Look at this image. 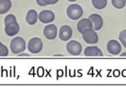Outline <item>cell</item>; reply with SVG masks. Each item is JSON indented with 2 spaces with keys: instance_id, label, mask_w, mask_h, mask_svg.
I'll return each instance as SVG.
<instances>
[{
  "instance_id": "obj_1",
  "label": "cell",
  "mask_w": 126,
  "mask_h": 98,
  "mask_svg": "<svg viewBox=\"0 0 126 98\" xmlns=\"http://www.w3.org/2000/svg\"><path fill=\"white\" fill-rule=\"evenodd\" d=\"M11 50L14 54L18 55L19 53H23L26 49L25 41L21 37H16L14 38L10 44Z\"/></svg>"
},
{
  "instance_id": "obj_2",
  "label": "cell",
  "mask_w": 126,
  "mask_h": 98,
  "mask_svg": "<svg viewBox=\"0 0 126 98\" xmlns=\"http://www.w3.org/2000/svg\"><path fill=\"white\" fill-rule=\"evenodd\" d=\"M66 14L71 20H78L83 15V10L80 5L77 4H73L68 7Z\"/></svg>"
},
{
  "instance_id": "obj_3",
  "label": "cell",
  "mask_w": 126,
  "mask_h": 98,
  "mask_svg": "<svg viewBox=\"0 0 126 98\" xmlns=\"http://www.w3.org/2000/svg\"><path fill=\"white\" fill-rule=\"evenodd\" d=\"M84 41L88 44H96L98 42L99 38L93 28H86L82 33Z\"/></svg>"
},
{
  "instance_id": "obj_4",
  "label": "cell",
  "mask_w": 126,
  "mask_h": 98,
  "mask_svg": "<svg viewBox=\"0 0 126 98\" xmlns=\"http://www.w3.org/2000/svg\"><path fill=\"white\" fill-rule=\"evenodd\" d=\"M43 47V44L39 38H31L28 44V50L33 54H37L41 52Z\"/></svg>"
},
{
  "instance_id": "obj_5",
  "label": "cell",
  "mask_w": 126,
  "mask_h": 98,
  "mask_svg": "<svg viewBox=\"0 0 126 98\" xmlns=\"http://www.w3.org/2000/svg\"><path fill=\"white\" fill-rule=\"evenodd\" d=\"M66 50L70 55L73 56H77L80 55L82 47L79 42L77 41H71L66 45Z\"/></svg>"
},
{
  "instance_id": "obj_6",
  "label": "cell",
  "mask_w": 126,
  "mask_h": 98,
  "mask_svg": "<svg viewBox=\"0 0 126 98\" xmlns=\"http://www.w3.org/2000/svg\"><path fill=\"white\" fill-rule=\"evenodd\" d=\"M107 50L110 54L117 55L122 50V46L116 40H110L107 44Z\"/></svg>"
},
{
  "instance_id": "obj_7",
  "label": "cell",
  "mask_w": 126,
  "mask_h": 98,
  "mask_svg": "<svg viewBox=\"0 0 126 98\" xmlns=\"http://www.w3.org/2000/svg\"><path fill=\"white\" fill-rule=\"evenodd\" d=\"M38 19L42 23L48 24L54 21L55 15L52 11L48 10H45L39 13V14L38 15Z\"/></svg>"
},
{
  "instance_id": "obj_8",
  "label": "cell",
  "mask_w": 126,
  "mask_h": 98,
  "mask_svg": "<svg viewBox=\"0 0 126 98\" xmlns=\"http://www.w3.org/2000/svg\"><path fill=\"white\" fill-rule=\"evenodd\" d=\"M72 29L68 25H63L60 27L59 32V37L63 41H67L72 37Z\"/></svg>"
},
{
  "instance_id": "obj_9",
  "label": "cell",
  "mask_w": 126,
  "mask_h": 98,
  "mask_svg": "<svg viewBox=\"0 0 126 98\" xmlns=\"http://www.w3.org/2000/svg\"><path fill=\"white\" fill-rule=\"evenodd\" d=\"M43 34L45 37L48 40H53L56 38L57 35V27L55 24H48L45 27L43 30Z\"/></svg>"
},
{
  "instance_id": "obj_10",
  "label": "cell",
  "mask_w": 126,
  "mask_h": 98,
  "mask_svg": "<svg viewBox=\"0 0 126 98\" xmlns=\"http://www.w3.org/2000/svg\"><path fill=\"white\" fill-rule=\"evenodd\" d=\"M84 55L86 57H102V56H103L101 50L96 46H91L86 47L84 50Z\"/></svg>"
},
{
  "instance_id": "obj_11",
  "label": "cell",
  "mask_w": 126,
  "mask_h": 98,
  "mask_svg": "<svg viewBox=\"0 0 126 98\" xmlns=\"http://www.w3.org/2000/svg\"><path fill=\"white\" fill-rule=\"evenodd\" d=\"M88 19L92 22L93 29L95 31L99 30L102 27V26H103V20H102V18L99 14H96V13L91 14V15H90Z\"/></svg>"
},
{
  "instance_id": "obj_12",
  "label": "cell",
  "mask_w": 126,
  "mask_h": 98,
  "mask_svg": "<svg viewBox=\"0 0 126 98\" xmlns=\"http://www.w3.org/2000/svg\"><path fill=\"white\" fill-rule=\"evenodd\" d=\"M19 31V25L16 22L8 23L5 24V32L8 36H14L16 35Z\"/></svg>"
},
{
  "instance_id": "obj_13",
  "label": "cell",
  "mask_w": 126,
  "mask_h": 98,
  "mask_svg": "<svg viewBox=\"0 0 126 98\" xmlns=\"http://www.w3.org/2000/svg\"><path fill=\"white\" fill-rule=\"evenodd\" d=\"M37 19H38V14L36 11L32 9L28 11L25 17L26 22L30 25H33L37 22Z\"/></svg>"
},
{
  "instance_id": "obj_14",
  "label": "cell",
  "mask_w": 126,
  "mask_h": 98,
  "mask_svg": "<svg viewBox=\"0 0 126 98\" xmlns=\"http://www.w3.org/2000/svg\"><path fill=\"white\" fill-rule=\"evenodd\" d=\"M86 28H93L92 22L89 19H82L77 23V30L81 33Z\"/></svg>"
},
{
  "instance_id": "obj_15",
  "label": "cell",
  "mask_w": 126,
  "mask_h": 98,
  "mask_svg": "<svg viewBox=\"0 0 126 98\" xmlns=\"http://www.w3.org/2000/svg\"><path fill=\"white\" fill-rule=\"evenodd\" d=\"M11 0H0V14H5L8 12L11 8Z\"/></svg>"
},
{
  "instance_id": "obj_16",
  "label": "cell",
  "mask_w": 126,
  "mask_h": 98,
  "mask_svg": "<svg viewBox=\"0 0 126 98\" xmlns=\"http://www.w3.org/2000/svg\"><path fill=\"white\" fill-rule=\"evenodd\" d=\"M92 5L97 10H102L107 6V0H91Z\"/></svg>"
},
{
  "instance_id": "obj_17",
  "label": "cell",
  "mask_w": 126,
  "mask_h": 98,
  "mask_svg": "<svg viewBox=\"0 0 126 98\" xmlns=\"http://www.w3.org/2000/svg\"><path fill=\"white\" fill-rule=\"evenodd\" d=\"M112 5L116 9H122L126 5V0H111Z\"/></svg>"
},
{
  "instance_id": "obj_18",
  "label": "cell",
  "mask_w": 126,
  "mask_h": 98,
  "mask_svg": "<svg viewBox=\"0 0 126 98\" xmlns=\"http://www.w3.org/2000/svg\"><path fill=\"white\" fill-rule=\"evenodd\" d=\"M8 55V47L0 43V57H6Z\"/></svg>"
},
{
  "instance_id": "obj_19",
  "label": "cell",
  "mask_w": 126,
  "mask_h": 98,
  "mask_svg": "<svg viewBox=\"0 0 126 98\" xmlns=\"http://www.w3.org/2000/svg\"><path fill=\"white\" fill-rule=\"evenodd\" d=\"M119 39L123 46L126 49V30H123L122 31H121L119 35Z\"/></svg>"
},
{
  "instance_id": "obj_20",
  "label": "cell",
  "mask_w": 126,
  "mask_h": 98,
  "mask_svg": "<svg viewBox=\"0 0 126 98\" xmlns=\"http://www.w3.org/2000/svg\"><path fill=\"white\" fill-rule=\"evenodd\" d=\"M16 22V16L13 14H9L5 17L4 23H5V24H6L8 23H11V22Z\"/></svg>"
},
{
  "instance_id": "obj_21",
  "label": "cell",
  "mask_w": 126,
  "mask_h": 98,
  "mask_svg": "<svg viewBox=\"0 0 126 98\" xmlns=\"http://www.w3.org/2000/svg\"><path fill=\"white\" fill-rule=\"evenodd\" d=\"M59 0H43V2L45 4V6L46 5H54L58 2Z\"/></svg>"
},
{
  "instance_id": "obj_22",
  "label": "cell",
  "mask_w": 126,
  "mask_h": 98,
  "mask_svg": "<svg viewBox=\"0 0 126 98\" xmlns=\"http://www.w3.org/2000/svg\"><path fill=\"white\" fill-rule=\"evenodd\" d=\"M36 2L39 6H45V4L43 2V0H36Z\"/></svg>"
},
{
  "instance_id": "obj_23",
  "label": "cell",
  "mask_w": 126,
  "mask_h": 98,
  "mask_svg": "<svg viewBox=\"0 0 126 98\" xmlns=\"http://www.w3.org/2000/svg\"><path fill=\"white\" fill-rule=\"evenodd\" d=\"M18 57H29L30 55H29V54H27V53H19L18 54V55H17Z\"/></svg>"
},
{
  "instance_id": "obj_24",
  "label": "cell",
  "mask_w": 126,
  "mask_h": 98,
  "mask_svg": "<svg viewBox=\"0 0 126 98\" xmlns=\"http://www.w3.org/2000/svg\"><path fill=\"white\" fill-rule=\"evenodd\" d=\"M121 57H126V53H123L120 55Z\"/></svg>"
},
{
  "instance_id": "obj_25",
  "label": "cell",
  "mask_w": 126,
  "mask_h": 98,
  "mask_svg": "<svg viewBox=\"0 0 126 98\" xmlns=\"http://www.w3.org/2000/svg\"><path fill=\"white\" fill-rule=\"evenodd\" d=\"M53 56L54 57H62V56H64V55H54Z\"/></svg>"
},
{
  "instance_id": "obj_26",
  "label": "cell",
  "mask_w": 126,
  "mask_h": 98,
  "mask_svg": "<svg viewBox=\"0 0 126 98\" xmlns=\"http://www.w3.org/2000/svg\"><path fill=\"white\" fill-rule=\"evenodd\" d=\"M68 1H69V2H76L77 0H68Z\"/></svg>"
},
{
  "instance_id": "obj_27",
  "label": "cell",
  "mask_w": 126,
  "mask_h": 98,
  "mask_svg": "<svg viewBox=\"0 0 126 98\" xmlns=\"http://www.w3.org/2000/svg\"><path fill=\"white\" fill-rule=\"evenodd\" d=\"M0 43H1V42H0Z\"/></svg>"
}]
</instances>
